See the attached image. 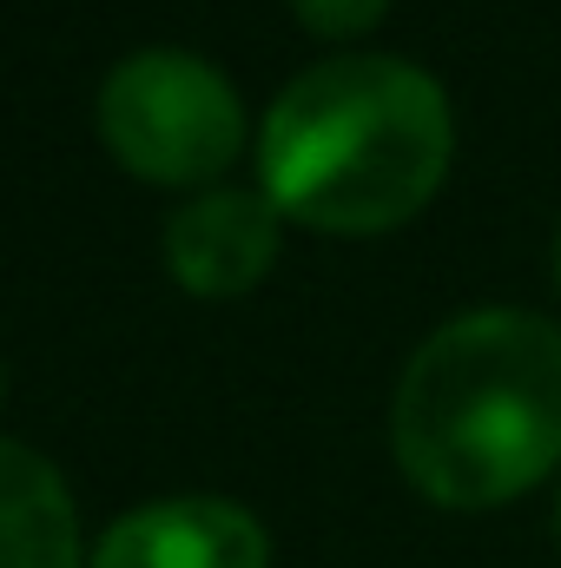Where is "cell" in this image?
I'll use <instances>...</instances> for the list:
<instances>
[{
  "instance_id": "1",
  "label": "cell",
  "mask_w": 561,
  "mask_h": 568,
  "mask_svg": "<svg viewBox=\"0 0 561 568\" xmlns=\"http://www.w3.org/2000/svg\"><path fill=\"white\" fill-rule=\"evenodd\" d=\"M449 100L390 53H350L297 73L258 126L265 199L310 232H390L417 219L449 172Z\"/></svg>"
},
{
  "instance_id": "2",
  "label": "cell",
  "mask_w": 561,
  "mask_h": 568,
  "mask_svg": "<svg viewBox=\"0 0 561 568\" xmlns=\"http://www.w3.org/2000/svg\"><path fill=\"white\" fill-rule=\"evenodd\" d=\"M390 443L442 509H496L561 463V331L536 311H469L410 357Z\"/></svg>"
},
{
  "instance_id": "3",
  "label": "cell",
  "mask_w": 561,
  "mask_h": 568,
  "mask_svg": "<svg viewBox=\"0 0 561 568\" xmlns=\"http://www.w3.org/2000/svg\"><path fill=\"white\" fill-rule=\"evenodd\" d=\"M100 133L126 172L152 185H198L245 152V106L212 60L152 47V53H126L106 73Z\"/></svg>"
},
{
  "instance_id": "4",
  "label": "cell",
  "mask_w": 561,
  "mask_h": 568,
  "mask_svg": "<svg viewBox=\"0 0 561 568\" xmlns=\"http://www.w3.org/2000/svg\"><path fill=\"white\" fill-rule=\"evenodd\" d=\"M93 568H272V542L258 516H245L225 496H165L120 516Z\"/></svg>"
},
{
  "instance_id": "5",
  "label": "cell",
  "mask_w": 561,
  "mask_h": 568,
  "mask_svg": "<svg viewBox=\"0 0 561 568\" xmlns=\"http://www.w3.org/2000/svg\"><path fill=\"white\" fill-rule=\"evenodd\" d=\"M278 219L265 192H198L165 225V265L192 297H238L272 272Z\"/></svg>"
},
{
  "instance_id": "6",
  "label": "cell",
  "mask_w": 561,
  "mask_h": 568,
  "mask_svg": "<svg viewBox=\"0 0 561 568\" xmlns=\"http://www.w3.org/2000/svg\"><path fill=\"white\" fill-rule=\"evenodd\" d=\"M0 568H80L73 496L27 443H0Z\"/></svg>"
},
{
  "instance_id": "7",
  "label": "cell",
  "mask_w": 561,
  "mask_h": 568,
  "mask_svg": "<svg viewBox=\"0 0 561 568\" xmlns=\"http://www.w3.org/2000/svg\"><path fill=\"white\" fill-rule=\"evenodd\" d=\"M310 33H364L390 0H290Z\"/></svg>"
},
{
  "instance_id": "8",
  "label": "cell",
  "mask_w": 561,
  "mask_h": 568,
  "mask_svg": "<svg viewBox=\"0 0 561 568\" xmlns=\"http://www.w3.org/2000/svg\"><path fill=\"white\" fill-rule=\"evenodd\" d=\"M555 536H561V509H555Z\"/></svg>"
},
{
  "instance_id": "9",
  "label": "cell",
  "mask_w": 561,
  "mask_h": 568,
  "mask_svg": "<svg viewBox=\"0 0 561 568\" xmlns=\"http://www.w3.org/2000/svg\"><path fill=\"white\" fill-rule=\"evenodd\" d=\"M555 265H561V258H555Z\"/></svg>"
}]
</instances>
